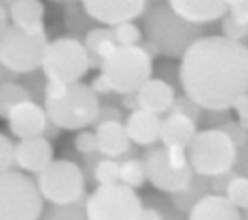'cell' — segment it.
I'll list each match as a JSON object with an SVG mask.
<instances>
[{"label":"cell","mask_w":248,"mask_h":220,"mask_svg":"<svg viewBox=\"0 0 248 220\" xmlns=\"http://www.w3.org/2000/svg\"><path fill=\"white\" fill-rule=\"evenodd\" d=\"M179 80L200 109H233L248 94V47L224 36H203L183 54Z\"/></svg>","instance_id":"1"},{"label":"cell","mask_w":248,"mask_h":220,"mask_svg":"<svg viewBox=\"0 0 248 220\" xmlns=\"http://www.w3.org/2000/svg\"><path fill=\"white\" fill-rule=\"evenodd\" d=\"M144 30L148 43L157 50V54L170 58H183L188 47L203 37V26L183 21L172 10L170 2L148 4L144 13Z\"/></svg>","instance_id":"2"},{"label":"cell","mask_w":248,"mask_h":220,"mask_svg":"<svg viewBox=\"0 0 248 220\" xmlns=\"http://www.w3.org/2000/svg\"><path fill=\"white\" fill-rule=\"evenodd\" d=\"M101 73L112 84L116 94H138L140 88L151 80L153 56L142 45L118 47V50L101 62Z\"/></svg>","instance_id":"3"},{"label":"cell","mask_w":248,"mask_h":220,"mask_svg":"<svg viewBox=\"0 0 248 220\" xmlns=\"http://www.w3.org/2000/svg\"><path fill=\"white\" fill-rule=\"evenodd\" d=\"M188 160L192 170L203 177H217L230 173L237 160V146L222 129H203L188 147Z\"/></svg>","instance_id":"4"},{"label":"cell","mask_w":248,"mask_h":220,"mask_svg":"<svg viewBox=\"0 0 248 220\" xmlns=\"http://www.w3.org/2000/svg\"><path fill=\"white\" fill-rule=\"evenodd\" d=\"M47 34H26L10 25L0 32V63L12 73H34L43 67L49 49Z\"/></svg>","instance_id":"5"},{"label":"cell","mask_w":248,"mask_h":220,"mask_svg":"<svg viewBox=\"0 0 248 220\" xmlns=\"http://www.w3.org/2000/svg\"><path fill=\"white\" fill-rule=\"evenodd\" d=\"M43 196L28 175L21 172L0 173V220H39Z\"/></svg>","instance_id":"6"},{"label":"cell","mask_w":248,"mask_h":220,"mask_svg":"<svg viewBox=\"0 0 248 220\" xmlns=\"http://www.w3.org/2000/svg\"><path fill=\"white\" fill-rule=\"evenodd\" d=\"M45 110L52 125L67 131L84 129L101 116L97 94L82 82L69 84L67 95L60 101H45Z\"/></svg>","instance_id":"7"},{"label":"cell","mask_w":248,"mask_h":220,"mask_svg":"<svg viewBox=\"0 0 248 220\" xmlns=\"http://www.w3.org/2000/svg\"><path fill=\"white\" fill-rule=\"evenodd\" d=\"M92 67V60L84 43L75 37H56L49 43L43 60V73L47 80H60L65 84L78 82Z\"/></svg>","instance_id":"8"},{"label":"cell","mask_w":248,"mask_h":220,"mask_svg":"<svg viewBox=\"0 0 248 220\" xmlns=\"http://www.w3.org/2000/svg\"><path fill=\"white\" fill-rule=\"evenodd\" d=\"M142 209L137 192L122 183L97 187L86 200L88 220H138Z\"/></svg>","instance_id":"9"},{"label":"cell","mask_w":248,"mask_h":220,"mask_svg":"<svg viewBox=\"0 0 248 220\" xmlns=\"http://www.w3.org/2000/svg\"><path fill=\"white\" fill-rule=\"evenodd\" d=\"M37 189L52 205H73L84 196V175L71 160H54L37 175Z\"/></svg>","instance_id":"10"},{"label":"cell","mask_w":248,"mask_h":220,"mask_svg":"<svg viewBox=\"0 0 248 220\" xmlns=\"http://www.w3.org/2000/svg\"><path fill=\"white\" fill-rule=\"evenodd\" d=\"M144 164H146L149 183L161 192H170V194L183 192L194 179L192 166L186 170H175L170 164V160L166 157V147L148 151L144 155Z\"/></svg>","instance_id":"11"},{"label":"cell","mask_w":248,"mask_h":220,"mask_svg":"<svg viewBox=\"0 0 248 220\" xmlns=\"http://www.w3.org/2000/svg\"><path fill=\"white\" fill-rule=\"evenodd\" d=\"M82 8L90 19L108 26H118L124 23H133L142 17L148 10V2L144 0H84Z\"/></svg>","instance_id":"12"},{"label":"cell","mask_w":248,"mask_h":220,"mask_svg":"<svg viewBox=\"0 0 248 220\" xmlns=\"http://www.w3.org/2000/svg\"><path fill=\"white\" fill-rule=\"evenodd\" d=\"M49 114L43 107H39L34 101H26L12 110L8 116L10 131L21 140H30L43 136V133L49 127Z\"/></svg>","instance_id":"13"},{"label":"cell","mask_w":248,"mask_h":220,"mask_svg":"<svg viewBox=\"0 0 248 220\" xmlns=\"http://www.w3.org/2000/svg\"><path fill=\"white\" fill-rule=\"evenodd\" d=\"M170 6L183 21L200 26L224 19L230 13V2L224 0H172Z\"/></svg>","instance_id":"14"},{"label":"cell","mask_w":248,"mask_h":220,"mask_svg":"<svg viewBox=\"0 0 248 220\" xmlns=\"http://www.w3.org/2000/svg\"><path fill=\"white\" fill-rule=\"evenodd\" d=\"M54 162V149L45 136L21 140L17 144V164L26 172L41 173Z\"/></svg>","instance_id":"15"},{"label":"cell","mask_w":248,"mask_h":220,"mask_svg":"<svg viewBox=\"0 0 248 220\" xmlns=\"http://www.w3.org/2000/svg\"><path fill=\"white\" fill-rule=\"evenodd\" d=\"M161 118L157 114H151L142 109L131 112L127 118V123H125V131L131 138V142H135L138 146H149V144L157 142L161 138Z\"/></svg>","instance_id":"16"},{"label":"cell","mask_w":248,"mask_h":220,"mask_svg":"<svg viewBox=\"0 0 248 220\" xmlns=\"http://www.w3.org/2000/svg\"><path fill=\"white\" fill-rule=\"evenodd\" d=\"M138 95V107L142 110H148L151 114H162L172 110L175 103L174 88L162 79H151L149 82L140 88Z\"/></svg>","instance_id":"17"},{"label":"cell","mask_w":248,"mask_h":220,"mask_svg":"<svg viewBox=\"0 0 248 220\" xmlns=\"http://www.w3.org/2000/svg\"><path fill=\"white\" fill-rule=\"evenodd\" d=\"M196 122H192L190 118H186L183 114L170 112L164 120H162L161 129V142L164 147H190L192 140L196 138Z\"/></svg>","instance_id":"18"},{"label":"cell","mask_w":248,"mask_h":220,"mask_svg":"<svg viewBox=\"0 0 248 220\" xmlns=\"http://www.w3.org/2000/svg\"><path fill=\"white\" fill-rule=\"evenodd\" d=\"M12 25L26 34H45L43 13L45 8L39 0H12L8 2Z\"/></svg>","instance_id":"19"},{"label":"cell","mask_w":248,"mask_h":220,"mask_svg":"<svg viewBox=\"0 0 248 220\" xmlns=\"http://www.w3.org/2000/svg\"><path fill=\"white\" fill-rule=\"evenodd\" d=\"M97 135V142H99V153L108 157V159H116L125 155L131 149V138L125 131V125L122 122H101L95 129Z\"/></svg>","instance_id":"20"},{"label":"cell","mask_w":248,"mask_h":220,"mask_svg":"<svg viewBox=\"0 0 248 220\" xmlns=\"http://www.w3.org/2000/svg\"><path fill=\"white\" fill-rule=\"evenodd\" d=\"M188 220H243V215L226 196L209 194L188 211Z\"/></svg>","instance_id":"21"},{"label":"cell","mask_w":248,"mask_h":220,"mask_svg":"<svg viewBox=\"0 0 248 220\" xmlns=\"http://www.w3.org/2000/svg\"><path fill=\"white\" fill-rule=\"evenodd\" d=\"M26 101H32V95H30L26 86L19 84L15 80L0 84V114L6 120L12 114L13 109H17L19 105H23Z\"/></svg>","instance_id":"22"},{"label":"cell","mask_w":248,"mask_h":220,"mask_svg":"<svg viewBox=\"0 0 248 220\" xmlns=\"http://www.w3.org/2000/svg\"><path fill=\"white\" fill-rule=\"evenodd\" d=\"M196 175H198V173H196ZM207 179H209V177L198 175V177L192 179V183L188 185V189H185L183 192L172 194L174 204L177 205V209H181V211H186V209H188V211H190L202 198L209 196L207 192H209V189H211V183H209Z\"/></svg>","instance_id":"23"},{"label":"cell","mask_w":248,"mask_h":220,"mask_svg":"<svg viewBox=\"0 0 248 220\" xmlns=\"http://www.w3.org/2000/svg\"><path fill=\"white\" fill-rule=\"evenodd\" d=\"M146 179H148V172H146L144 160L129 159L122 162V173H120V183L122 185L135 190L138 187H142Z\"/></svg>","instance_id":"24"},{"label":"cell","mask_w":248,"mask_h":220,"mask_svg":"<svg viewBox=\"0 0 248 220\" xmlns=\"http://www.w3.org/2000/svg\"><path fill=\"white\" fill-rule=\"evenodd\" d=\"M122 164L114 159H103L95 164V179L99 187H112L120 183Z\"/></svg>","instance_id":"25"},{"label":"cell","mask_w":248,"mask_h":220,"mask_svg":"<svg viewBox=\"0 0 248 220\" xmlns=\"http://www.w3.org/2000/svg\"><path fill=\"white\" fill-rule=\"evenodd\" d=\"M226 198L235 205L239 211H248V177L235 175L226 190Z\"/></svg>","instance_id":"26"},{"label":"cell","mask_w":248,"mask_h":220,"mask_svg":"<svg viewBox=\"0 0 248 220\" xmlns=\"http://www.w3.org/2000/svg\"><path fill=\"white\" fill-rule=\"evenodd\" d=\"M112 36L120 47H137L142 41V32L135 23H124L112 28Z\"/></svg>","instance_id":"27"},{"label":"cell","mask_w":248,"mask_h":220,"mask_svg":"<svg viewBox=\"0 0 248 220\" xmlns=\"http://www.w3.org/2000/svg\"><path fill=\"white\" fill-rule=\"evenodd\" d=\"M222 36L232 39V41H241L248 36V23H245L243 19H239L233 13H228L222 19Z\"/></svg>","instance_id":"28"},{"label":"cell","mask_w":248,"mask_h":220,"mask_svg":"<svg viewBox=\"0 0 248 220\" xmlns=\"http://www.w3.org/2000/svg\"><path fill=\"white\" fill-rule=\"evenodd\" d=\"M78 204V202H77ZM52 205L45 213V220H88L86 209H78V205Z\"/></svg>","instance_id":"29"},{"label":"cell","mask_w":248,"mask_h":220,"mask_svg":"<svg viewBox=\"0 0 248 220\" xmlns=\"http://www.w3.org/2000/svg\"><path fill=\"white\" fill-rule=\"evenodd\" d=\"M13 164H17V146L10 136L0 135V173L12 172Z\"/></svg>","instance_id":"30"},{"label":"cell","mask_w":248,"mask_h":220,"mask_svg":"<svg viewBox=\"0 0 248 220\" xmlns=\"http://www.w3.org/2000/svg\"><path fill=\"white\" fill-rule=\"evenodd\" d=\"M112 37V28H90L88 30L86 37H84V47L88 49V54H90V60L95 56V52L99 49V45Z\"/></svg>","instance_id":"31"},{"label":"cell","mask_w":248,"mask_h":220,"mask_svg":"<svg viewBox=\"0 0 248 220\" xmlns=\"http://www.w3.org/2000/svg\"><path fill=\"white\" fill-rule=\"evenodd\" d=\"M75 149L82 155H92L95 151H99V142H97V135L90 133V131H82L75 136Z\"/></svg>","instance_id":"32"},{"label":"cell","mask_w":248,"mask_h":220,"mask_svg":"<svg viewBox=\"0 0 248 220\" xmlns=\"http://www.w3.org/2000/svg\"><path fill=\"white\" fill-rule=\"evenodd\" d=\"M202 110H203V109H200L198 105H196L192 99L186 97V95H183V97H179V99H175L174 107H172V112L183 114V116H186V118H190L192 122H198Z\"/></svg>","instance_id":"33"},{"label":"cell","mask_w":248,"mask_h":220,"mask_svg":"<svg viewBox=\"0 0 248 220\" xmlns=\"http://www.w3.org/2000/svg\"><path fill=\"white\" fill-rule=\"evenodd\" d=\"M166 157L175 170H186L190 168V160L183 147H166Z\"/></svg>","instance_id":"34"},{"label":"cell","mask_w":248,"mask_h":220,"mask_svg":"<svg viewBox=\"0 0 248 220\" xmlns=\"http://www.w3.org/2000/svg\"><path fill=\"white\" fill-rule=\"evenodd\" d=\"M69 84L60 80H47L45 82V101H60L67 95Z\"/></svg>","instance_id":"35"},{"label":"cell","mask_w":248,"mask_h":220,"mask_svg":"<svg viewBox=\"0 0 248 220\" xmlns=\"http://www.w3.org/2000/svg\"><path fill=\"white\" fill-rule=\"evenodd\" d=\"M218 129H222L224 133L233 140V144L237 147H243L248 142V131H245L239 123H226V125L218 127Z\"/></svg>","instance_id":"36"},{"label":"cell","mask_w":248,"mask_h":220,"mask_svg":"<svg viewBox=\"0 0 248 220\" xmlns=\"http://www.w3.org/2000/svg\"><path fill=\"white\" fill-rule=\"evenodd\" d=\"M233 109H235L237 118H239V125H241L245 131H248V94L237 101Z\"/></svg>","instance_id":"37"},{"label":"cell","mask_w":248,"mask_h":220,"mask_svg":"<svg viewBox=\"0 0 248 220\" xmlns=\"http://www.w3.org/2000/svg\"><path fill=\"white\" fill-rule=\"evenodd\" d=\"M90 86H92V90H93L95 94H105V95H107V94L114 92V90H112L110 80H108V79H107L103 73L97 75V77L92 80V84H90Z\"/></svg>","instance_id":"38"},{"label":"cell","mask_w":248,"mask_h":220,"mask_svg":"<svg viewBox=\"0 0 248 220\" xmlns=\"http://www.w3.org/2000/svg\"><path fill=\"white\" fill-rule=\"evenodd\" d=\"M230 13H233L239 19L248 23V0H232L230 2Z\"/></svg>","instance_id":"39"},{"label":"cell","mask_w":248,"mask_h":220,"mask_svg":"<svg viewBox=\"0 0 248 220\" xmlns=\"http://www.w3.org/2000/svg\"><path fill=\"white\" fill-rule=\"evenodd\" d=\"M8 19H12V17H10L8 2H0V32H2V30H6V28L10 26Z\"/></svg>","instance_id":"40"},{"label":"cell","mask_w":248,"mask_h":220,"mask_svg":"<svg viewBox=\"0 0 248 220\" xmlns=\"http://www.w3.org/2000/svg\"><path fill=\"white\" fill-rule=\"evenodd\" d=\"M138 220H164V217L161 211H157L155 207H144Z\"/></svg>","instance_id":"41"},{"label":"cell","mask_w":248,"mask_h":220,"mask_svg":"<svg viewBox=\"0 0 248 220\" xmlns=\"http://www.w3.org/2000/svg\"><path fill=\"white\" fill-rule=\"evenodd\" d=\"M124 107L125 109H129L131 112H135L138 110V95L137 94H129V95H124Z\"/></svg>","instance_id":"42"},{"label":"cell","mask_w":248,"mask_h":220,"mask_svg":"<svg viewBox=\"0 0 248 220\" xmlns=\"http://www.w3.org/2000/svg\"><path fill=\"white\" fill-rule=\"evenodd\" d=\"M243 220H248V211L245 213V217H243Z\"/></svg>","instance_id":"43"}]
</instances>
